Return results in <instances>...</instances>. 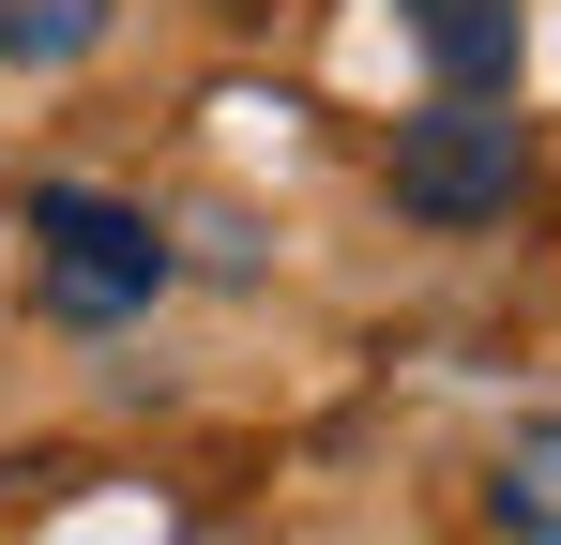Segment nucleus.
I'll use <instances>...</instances> for the list:
<instances>
[{"label":"nucleus","instance_id":"39448f33","mask_svg":"<svg viewBox=\"0 0 561 545\" xmlns=\"http://www.w3.org/2000/svg\"><path fill=\"white\" fill-rule=\"evenodd\" d=\"M122 0H0V77H77Z\"/></svg>","mask_w":561,"mask_h":545},{"label":"nucleus","instance_id":"20e7f679","mask_svg":"<svg viewBox=\"0 0 561 545\" xmlns=\"http://www.w3.org/2000/svg\"><path fill=\"white\" fill-rule=\"evenodd\" d=\"M485 531L501 545H561V409L485 454Z\"/></svg>","mask_w":561,"mask_h":545},{"label":"nucleus","instance_id":"f03ea898","mask_svg":"<svg viewBox=\"0 0 561 545\" xmlns=\"http://www.w3.org/2000/svg\"><path fill=\"white\" fill-rule=\"evenodd\" d=\"M516 182H531L516 91H440L425 121H394V212H425V228H501Z\"/></svg>","mask_w":561,"mask_h":545},{"label":"nucleus","instance_id":"f257e3e1","mask_svg":"<svg viewBox=\"0 0 561 545\" xmlns=\"http://www.w3.org/2000/svg\"><path fill=\"white\" fill-rule=\"evenodd\" d=\"M15 228H31V303L46 318H77V334H106V318H137L152 288H168V228L137 212V197H92V182H31L15 197Z\"/></svg>","mask_w":561,"mask_h":545},{"label":"nucleus","instance_id":"7ed1b4c3","mask_svg":"<svg viewBox=\"0 0 561 545\" xmlns=\"http://www.w3.org/2000/svg\"><path fill=\"white\" fill-rule=\"evenodd\" d=\"M410 46L440 91H516L531 61V0H410Z\"/></svg>","mask_w":561,"mask_h":545}]
</instances>
